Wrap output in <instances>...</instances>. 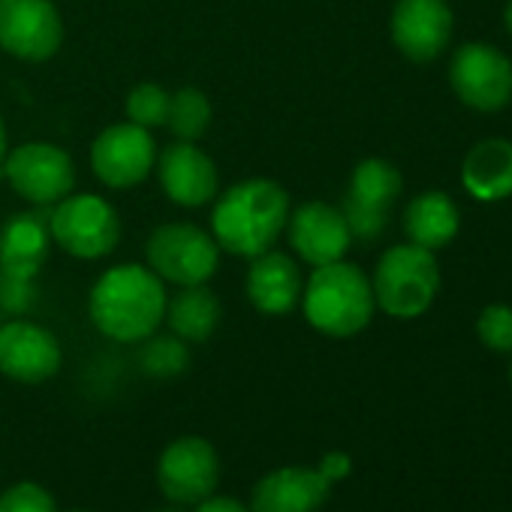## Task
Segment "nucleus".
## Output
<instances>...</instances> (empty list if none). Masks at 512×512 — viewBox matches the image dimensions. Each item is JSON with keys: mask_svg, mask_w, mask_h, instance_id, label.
Returning <instances> with one entry per match:
<instances>
[{"mask_svg": "<svg viewBox=\"0 0 512 512\" xmlns=\"http://www.w3.org/2000/svg\"><path fill=\"white\" fill-rule=\"evenodd\" d=\"M461 184L479 202H500L512 196V142L482 139L461 163Z\"/></svg>", "mask_w": 512, "mask_h": 512, "instance_id": "obj_19", "label": "nucleus"}, {"mask_svg": "<svg viewBox=\"0 0 512 512\" xmlns=\"http://www.w3.org/2000/svg\"><path fill=\"white\" fill-rule=\"evenodd\" d=\"M4 175L13 184V190L28 202H61L70 196L76 169L67 151L49 142H28L7 154Z\"/></svg>", "mask_w": 512, "mask_h": 512, "instance_id": "obj_9", "label": "nucleus"}, {"mask_svg": "<svg viewBox=\"0 0 512 512\" xmlns=\"http://www.w3.org/2000/svg\"><path fill=\"white\" fill-rule=\"evenodd\" d=\"M455 97L476 112H500L512 100V61L491 43H464L449 61Z\"/></svg>", "mask_w": 512, "mask_h": 512, "instance_id": "obj_5", "label": "nucleus"}, {"mask_svg": "<svg viewBox=\"0 0 512 512\" xmlns=\"http://www.w3.org/2000/svg\"><path fill=\"white\" fill-rule=\"evenodd\" d=\"M79 512H85V509H79Z\"/></svg>", "mask_w": 512, "mask_h": 512, "instance_id": "obj_35", "label": "nucleus"}, {"mask_svg": "<svg viewBox=\"0 0 512 512\" xmlns=\"http://www.w3.org/2000/svg\"><path fill=\"white\" fill-rule=\"evenodd\" d=\"M160 512H178V509H160Z\"/></svg>", "mask_w": 512, "mask_h": 512, "instance_id": "obj_33", "label": "nucleus"}, {"mask_svg": "<svg viewBox=\"0 0 512 512\" xmlns=\"http://www.w3.org/2000/svg\"><path fill=\"white\" fill-rule=\"evenodd\" d=\"M404 190V178L401 172L389 163V160H362L353 169L350 178V190L344 199V220L350 226L353 238L362 241H374L386 232L389 223V211L395 205V199Z\"/></svg>", "mask_w": 512, "mask_h": 512, "instance_id": "obj_8", "label": "nucleus"}, {"mask_svg": "<svg viewBox=\"0 0 512 512\" xmlns=\"http://www.w3.org/2000/svg\"><path fill=\"white\" fill-rule=\"evenodd\" d=\"M127 115L133 124L151 130V127H166L169 115V94L157 85H139L127 97Z\"/></svg>", "mask_w": 512, "mask_h": 512, "instance_id": "obj_24", "label": "nucleus"}, {"mask_svg": "<svg viewBox=\"0 0 512 512\" xmlns=\"http://www.w3.org/2000/svg\"><path fill=\"white\" fill-rule=\"evenodd\" d=\"M332 494V482L314 467H281L253 485V512H317Z\"/></svg>", "mask_w": 512, "mask_h": 512, "instance_id": "obj_16", "label": "nucleus"}, {"mask_svg": "<svg viewBox=\"0 0 512 512\" xmlns=\"http://www.w3.org/2000/svg\"><path fill=\"white\" fill-rule=\"evenodd\" d=\"M308 323L332 338L359 335L374 317V290L365 272L353 263H329L314 269L308 287L302 290Z\"/></svg>", "mask_w": 512, "mask_h": 512, "instance_id": "obj_3", "label": "nucleus"}, {"mask_svg": "<svg viewBox=\"0 0 512 512\" xmlns=\"http://www.w3.org/2000/svg\"><path fill=\"white\" fill-rule=\"evenodd\" d=\"M160 184L172 202L196 208L217 196V169L193 142H175L160 154Z\"/></svg>", "mask_w": 512, "mask_h": 512, "instance_id": "obj_17", "label": "nucleus"}, {"mask_svg": "<svg viewBox=\"0 0 512 512\" xmlns=\"http://www.w3.org/2000/svg\"><path fill=\"white\" fill-rule=\"evenodd\" d=\"M64 25L52 0H0V46L22 61H46L61 49Z\"/></svg>", "mask_w": 512, "mask_h": 512, "instance_id": "obj_10", "label": "nucleus"}, {"mask_svg": "<svg viewBox=\"0 0 512 512\" xmlns=\"http://www.w3.org/2000/svg\"><path fill=\"white\" fill-rule=\"evenodd\" d=\"M290 220V196L266 178H253L229 187L211 214L214 241L235 256L266 253Z\"/></svg>", "mask_w": 512, "mask_h": 512, "instance_id": "obj_1", "label": "nucleus"}, {"mask_svg": "<svg viewBox=\"0 0 512 512\" xmlns=\"http://www.w3.org/2000/svg\"><path fill=\"white\" fill-rule=\"evenodd\" d=\"M247 296L253 308L269 317L290 314L302 299V275L299 266L287 253L266 250L253 256V266L247 272Z\"/></svg>", "mask_w": 512, "mask_h": 512, "instance_id": "obj_18", "label": "nucleus"}, {"mask_svg": "<svg viewBox=\"0 0 512 512\" xmlns=\"http://www.w3.org/2000/svg\"><path fill=\"white\" fill-rule=\"evenodd\" d=\"M503 25H506L509 37H512V0H509V4H506V13H503Z\"/></svg>", "mask_w": 512, "mask_h": 512, "instance_id": "obj_32", "label": "nucleus"}, {"mask_svg": "<svg viewBox=\"0 0 512 512\" xmlns=\"http://www.w3.org/2000/svg\"><path fill=\"white\" fill-rule=\"evenodd\" d=\"M172 332L184 341H208L220 323V302L205 284L184 287L181 293L166 299V314Z\"/></svg>", "mask_w": 512, "mask_h": 512, "instance_id": "obj_22", "label": "nucleus"}, {"mask_svg": "<svg viewBox=\"0 0 512 512\" xmlns=\"http://www.w3.org/2000/svg\"><path fill=\"white\" fill-rule=\"evenodd\" d=\"M49 256V229L31 217L16 214L0 232V275L34 281Z\"/></svg>", "mask_w": 512, "mask_h": 512, "instance_id": "obj_20", "label": "nucleus"}, {"mask_svg": "<svg viewBox=\"0 0 512 512\" xmlns=\"http://www.w3.org/2000/svg\"><path fill=\"white\" fill-rule=\"evenodd\" d=\"M455 16L446 0H398L392 10V43L395 49L416 61H437L452 43Z\"/></svg>", "mask_w": 512, "mask_h": 512, "instance_id": "obj_12", "label": "nucleus"}, {"mask_svg": "<svg viewBox=\"0 0 512 512\" xmlns=\"http://www.w3.org/2000/svg\"><path fill=\"white\" fill-rule=\"evenodd\" d=\"M458 226H461L458 205L440 190L419 193L404 211V232L410 244H419L425 250L446 247L458 235Z\"/></svg>", "mask_w": 512, "mask_h": 512, "instance_id": "obj_21", "label": "nucleus"}, {"mask_svg": "<svg viewBox=\"0 0 512 512\" xmlns=\"http://www.w3.org/2000/svg\"><path fill=\"white\" fill-rule=\"evenodd\" d=\"M479 341L494 353H512V308L509 305H488L476 320Z\"/></svg>", "mask_w": 512, "mask_h": 512, "instance_id": "obj_25", "label": "nucleus"}, {"mask_svg": "<svg viewBox=\"0 0 512 512\" xmlns=\"http://www.w3.org/2000/svg\"><path fill=\"white\" fill-rule=\"evenodd\" d=\"M290 223V244L296 253L314 269L344 260L350 250V226L341 214V208L326 202H308L293 211Z\"/></svg>", "mask_w": 512, "mask_h": 512, "instance_id": "obj_15", "label": "nucleus"}, {"mask_svg": "<svg viewBox=\"0 0 512 512\" xmlns=\"http://www.w3.org/2000/svg\"><path fill=\"white\" fill-rule=\"evenodd\" d=\"M332 485L338 482V479H344V476H350V470H353V461H350V455H344V452H329V455H323V461H320V467H317Z\"/></svg>", "mask_w": 512, "mask_h": 512, "instance_id": "obj_29", "label": "nucleus"}, {"mask_svg": "<svg viewBox=\"0 0 512 512\" xmlns=\"http://www.w3.org/2000/svg\"><path fill=\"white\" fill-rule=\"evenodd\" d=\"M157 145L151 133L139 124H112L103 130L91 148V166L97 178L109 187H133L154 166Z\"/></svg>", "mask_w": 512, "mask_h": 512, "instance_id": "obj_13", "label": "nucleus"}, {"mask_svg": "<svg viewBox=\"0 0 512 512\" xmlns=\"http://www.w3.org/2000/svg\"><path fill=\"white\" fill-rule=\"evenodd\" d=\"M196 512H253V509H247L235 497H223V494L217 497V494H211V497H205V500L196 503Z\"/></svg>", "mask_w": 512, "mask_h": 512, "instance_id": "obj_30", "label": "nucleus"}, {"mask_svg": "<svg viewBox=\"0 0 512 512\" xmlns=\"http://www.w3.org/2000/svg\"><path fill=\"white\" fill-rule=\"evenodd\" d=\"M211 124V103L202 91L196 88H184L175 97H169V115H166V127L181 139V142H193L199 139Z\"/></svg>", "mask_w": 512, "mask_h": 512, "instance_id": "obj_23", "label": "nucleus"}, {"mask_svg": "<svg viewBox=\"0 0 512 512\" xmlns=\"http://www.w3.org/2000/svg\"><path fill=\"white\" fill-rule=\"evenodd\" d=\"M142 365L154 377H175L187 368V347L175 338H154L142 353Z\"/></svg>", "mask_w": 512, "mask_h": 512, "instance_id": "obj_26", "label": "nucleus"}, {"mask_svg": "<svg viewBox=\"0 0 512 512\" xmlns=\"http://www.w3.org/2000/svg\"><path fill=\"white\" fill-rule=\"evenodd\" d=\"M371 290L377 308H383L389 317H422L434 305L440 290V269L434 260V250H425L419 244L389 247L377 263Z\"/></svg>", "mask_w": 512, "mask_h": 512, "instance_id": "obj_4", "label": "nucleus"}, {"mask_svg": "<svg viewBox=\"0 0 512 512\" xmlns=\"http://www.w3.org/2000/svg\"><path fill=\"white\" fill-rule=\"evenodd\" d=\"M509 380H512V368H509Z\"/></svg>", "mask_w": 512, "mask_h": 512, "instance_id": "obj_34", "label": "nucleus"}, {"mask_svg": "<svg viewBox=\"0 0 512 512\" xmlns=\"http://www.w3.org/2000/svg\"><path fill=\"white\" fill-rule=\"evenodd\" d=\"M4 160H7V127L4 118H0V169H4Z\"/></svg>", "mask_w": 512, "mask_h": 512, "instance_id": "obj_31", "label": "nucleus"}, {"mask_svg": "<svg viewBox=\"0 0 512 512\" xmlns=\"http://www.w3.org/2000/svg\"><path fill=\"white\" fill-rule=\"evenodd\" d=\"M166 314V290L151 269L115 266L91 293V320L112 341H145Z\"/></svg>", "mask_w": 512, "mask_h": 512, "instance_id": "obj_2", "label": "nucleus"}, {"mask_svg": "<svg viewBox=\"0 0 512 512\" xmlns=\"http://www.w3.org/2000/svg\"><path fill=\"white\" fill-rule=\"evenodd\" d=\"M0 512H58V506L43 485L19 482L0 494Z\"/></svg>", "mask_w": 512, "mask_h": 512, "instance_id": "obj_27", "label": "nucleus"}, {"mask_svg": "<svg viewBox=\"0 0 512 512\" xmlns=\"http://www.w3.org/2000/svg\"><path fill=\"white\" fill-rule=\"evenodd\" d=\"M52 238L79 260H100L118 247L121 220L118 211L94 193L64 196L52 214Z\"/></svg>", "mask_w": 512, "mask_h": 512, "instance_id": "obj_7", "label": "nucleus"}, {"mask_svg": "<svg viewBox=\"0 0 512 512\" xmlns=\"http://www.w3.org/2000/svg\"><path fill=\"white\" fill-rule=\"evenodd\" d=\"M34 302V287L31 281H16V278H4L0 275V308L7 311H28Z\"/></svg>", "mask_w": 512, "mask_h": 512, "instance_id": "obj_28", "label": "nucleus"}, {"mask_svg": "<svg viewBox=\"0 0 512 512\" xmlns=\"http://www.w3.org/2000/svg\"><path fill=\"white\" fill-rule=\"evenodd\" d=\"M61 368V347L52 332L37 323L0 326V374L19 383H46Z\"/></svg>", "mask_w": 512, "mask_h": 512, "instance_id": "obj_14", "label": "nucleus"}, {"mask_svg": "<svg viewBox=\"0 0 512 512\" xmlns=\"http://www.w3.org/2000/svg\"><path fill=\"white\" fill-rule=\"evenodd\" d=\"M145 253L151 272L178 287L205 284L217 269V241L190 223L160 226L148 238Z\"/></svg>", "mask_w": 512, "mask_h": 512, "instance_id": "obj_6", "label": "nucleus"}, {"mask_svg": "<svg viewBox=\"0 0 512 512\" xmlns=\"http://www.w3.org/2000/svg\"><path fill=\"white\" fill-rule=\"evenodd\" d=\"M220 479L217 449L202 437H181L169 443L157 464L160 491L175 503H199L214 494Z\"/></svg>", "mask_w": 512, "mask_h": 512, "instance_id": "obj_11", "label": "nucleus"}]
</instances>
